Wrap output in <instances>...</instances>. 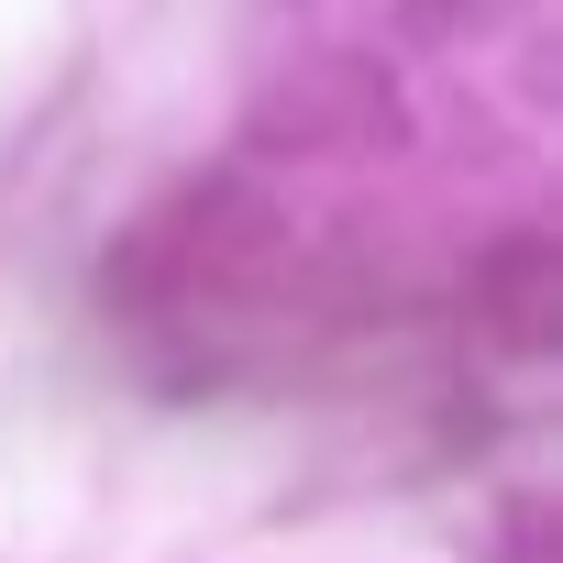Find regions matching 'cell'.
<instances>
[{
    "instance_id": "6da1fadb",
    "label": "cell",
    "mask_w": 563,
    "mask_h": 563,
    "mask_svg": "<svg viewBox=\"0 0 563 563\" xmlns=\"http://www.w3.org/2000/svg\"><path fill=\"white\" fill-rule=\"evenodd\" d=\"M398 122V100H387V78L365 67V56H310L299 78H276L265 89V111H254V133L276 144V155H343V144H376Z\"/></svg>"
},
{
    "instance_id": "7a4b0ae2",
    "label": "cell",
    "mask_w": 563,
    "mask_h": 563,
    "mask_svg": "<svg viewBox=\"0 0 563 563\" xmlns=\"http://www.w3.org/2000/svg\"><path fill=\"white\" fill-rule=\"evenodd\" d=\"M497 332L508 343H552V243H508L497 254Z\"/></svg>"
}]
</instances>
